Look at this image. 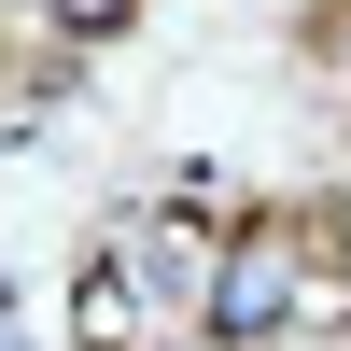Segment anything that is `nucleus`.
<instances>
[{"label":"nucleus","mask_w":351,"mask_h":351,"mask_svg":"<svg viewBox=\"0 0 351 351\" xmlns=\"http://www.w3.org/2000/svg\"><path fill=\"white\" fill-rule=\"evenodd\" d=\"M281 324H295V267H281V253L253 239L239 267L211 281V337H239V351H253V337H281Z\"/></svg>","instance_id":"f257e3e1"}]
</instances>
